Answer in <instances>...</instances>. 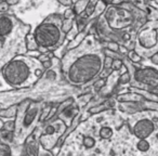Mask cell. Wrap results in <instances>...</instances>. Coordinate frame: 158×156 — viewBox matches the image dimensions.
I'll list each match as a JSON object with an SVG mask.
<instances>
[{"label":"cell","instance_id":"obj_1","mask_svg":"<svg viewBox=\"0 0 158 156\" xmlns=\"http://www.w3.org/2000/svg\"><path fill=\"white\" fill-rule=\"evenodd\" d=\"M38 31L41 32L44 34H47V37L42 38L39 41L40 44L46 47H50L52 44H55L60 38V33L57 28L53 25H41L38 28Z\"/></svg>","mask_w":158,"mask_h":156},{"label":"cell","instance_id":"obj_2","mask_svg":"<svg viewBox=\"0 0 158 156\" xmlns=\"http://www.w3.org/2000/svg\"><path fill=\"white\" fill-rule=\"evenodd\" d=\"M12 22L8 16L0 18V36H6L11 32Z\"/></svg>","mask_w":158,"mask_h":156},{"label":"cell","instance_id":"obj_3","mask_svg":"<svg viewBox=\"0 0 158 156\" xmlns=\"http://www.w3.org/2000/svg\"><path fill=\"white\" fill-rule=\"evenodd\" d=\"M59 1L64 6H70L72 5V0H59Z\"/></svg>","mask_w":158,"mask_h":156},{"label":"cell","instance_id":"obj_4","mask_svg":"<svg viewBox=\"0 0 158 156\" xmlns=\"http://www.w3.org/2000/svg\"><path fill=\"white\" fill-rule=\"evenodd\" d=\"M8 10V6L6 3H0V11H6Z\"/></svg>","mask_w":158,"mask_h":156},{"label":"cell","instance_id":"obj_5","mask_svg":"<svg viewBox=\"0 0 158 156\" xmlns=\"http://www.w3.org/2000/svg\"><path fill=\"white\" fill-rule=\"evenodd\" d=\"M93 11V7L91 5H89L88 7H87V14H91Z\"/></svg>","mask_w":158,"mask_h":156},{"label":"cell","instance_id":"obj_6","mask_svg":"<svg viewBox=\"0 0 158 156\" xmlns=\"http://www.w3.org/2000/svg\"><path fill=\"white\" fill-rule=\"evenodd\" d=\"M7 2L9 5H16L19 2V0H7Z\"/></svg>","mask_w":158,"mask_h":156}]
</instances>
